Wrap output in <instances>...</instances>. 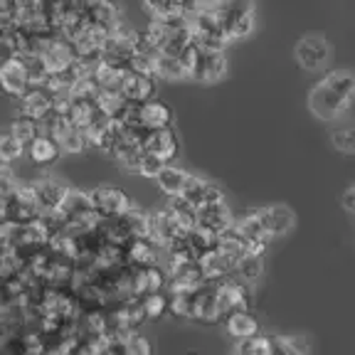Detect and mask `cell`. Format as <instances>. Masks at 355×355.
<instances>
[{"label": "cell", "mask_w": 355, "mask_h": 355, "mask_svg": "<svg viewBox=\"0 0 355 355\" xmlns=\"http://www.w3.org/2000/svg\"><path fill=\"white\" fill-rule=\"evenodd\" d=\"M30 89V77H28V69L25 64L20 62V57H12L8 60L6 64L0 67V92L12 99H22V96L28 94Z\"/></svg>", "instance_id": "52a82bcc"}, {"label": "cell", "mask_w": 355, "mask_h": 355, "mask_svg": "<svg viewBox=\"0 0 355 355\" xmlns=\"http://www.w3.org/2000/svg\"><path fill=\"white\" fill-rule=\"evenodd\" d=\"M12 57H15V55H12V50H10V47H8L6 42H0V67L6 64L8 60H12Z\"/></svg>", "instance_id": "bcb514c9"}, {"label": "cell", "mask_w": 355, "mask_h": 355, "mask_svg": "<svg viewBox=\"0 0 355 355\" xmlns=\"http://www.w3.org/2000/svg\"><path fill=\"white\" fill-rule=\"evenodd\" d=\"M225 328L227 333L232 336L234 340H250V338H257L259 336V323L257 318L252 316L250 311H237V313H230L225 318Z\"/></svg>", "instance_id": "d4e9b609"}, {"label": "cell", "mask_w": 355, "mask_h": 355, "mask_svg": "<svg viewBox=\"0 0 355 355\" xmlns=\"http://www.w3.org/2000/svg\"><path fill=\"white\" fill-rule=\"evenodd\" d=\"M168 284H171V291H198L205 284V277L200 272L198 259L171 264V269H168Z\"/></svg>", "instance_id": "7c38bea8"}, {"label": "cell", "mask_w": 355, "mask_h": 355, "mask_svg": "<svg viewBox=\"0 0 355 355\" xmlns=\"http://www.w3.org/2000/svg\"><path fill=\"white\" fill-rule=\"evenodd\" d=\"M188 178H190V173H185L183 168L166 166L161 171V175L155 178V183H158V188H161L168 198H180L185 190V183H188Z\"/></svg>", "instance_id": "f546056e"}, {"label": "cell", "mask_w": 355, "mask_h": 355, "mask_svg": "<svg viewBox=\"0 0 355 355\" xmlns=\"http://www.w3.org/2000/svg\"><path fill=\"white\" fill-rule=\"evenodd\" d=\"M200 272L205 277V282H222V279H230V274H234V264L230 257H225L220 250H210L207 254H202L198 259Z\"/></svg>", "instance_id": "603a6c76"}, {"label": "cell", "mask_w": 355, "mask_h": 355, "mask_svg": "<svg viewBox=\"0 0 355 355\" xmlns=\"http://www.w3.org/2000/svg\"><path fill=\"white\" fill-rule=\"evenodd\" d=\"M141 306H144L146 318H161L168 311V296L166 294H148L141 299Z\"/></svg>", "instance_id": "b9f144b4"}, {"label": "cell", "mask_w": 355, "mask_h": 355, "mask_svg": "<svg viewBox=\"0 0 355 355\" xmlns=\"http://www.w3.org/2000/svg\"><path fill=\"white\" fill-rule=\"evenodd\" d=\"M234 232L239 234V239H242L244 247H247V254H257V257L264 254L266 244H269V237H266V232H264V227H261L257 212L242 217V220L234 225Z\"/></svg>", "instance_id": "5bb4252c"}, {"label": "cell", "mask_w": 355, "mask_h": 355, "mask_svg": "<svg viewBox=\"0 0 355 355\" xmlns=\"http://www.w3.org/2000/svg\"><path fill=\"white\" fill-rule=\"evenodd\" d=\"M333 146L343 153H355V126H343L333 131Z\"/></svg>", "instance_id": "7bdbcfd3"}, {"label": "cell", "mask_w": 355, "mask_h": 355, "mask_svg": "<svg viewBox=\"0 0 355 355\" xmlns=\"http://www.w3.org/2000/svg\"><path fill=\"white\" fill-rule=\"evenodd\" d=\"M257 217H259L261 227H264V232L269 239H277V237L288 234L291 230H294V222H296V215L288 210L286 205L261 207V210H257Z\"/></svg>", "instance_id": "ba28073f"}, {"label": "cell", "mask_w": 355, "mask_h": 355, "mask_svg": "<svg viewBox=\"0 0 355 355\" xmlns=\"http://www.w3.org/2000/svg\"><path fill=\"white\" fill-rule=\"evenodd\" d=\"M144 10L150 15V20H180V17H188L190 3H180V0H148V3H144Z\"/></svg>", "instance_id": "4316f807"}, {"label": "cell", "mask_w": 355, "mask_h": 355, "mask_svg": "<svg viewBox=\"0 0 355 355\" xmlns=\"http://www.w3.org/2000/svg\"><path fill=\"white\" fill-rule=\"evenodd\" d=\"M217 17H220L227 42L247 37L254 30V6L252 3H222V10Z\"/></svg>", "instance_id": "3957f363"}, {"label": "cell", "mask_w": 355, "mask_h": 355, "mask_svg": "<svg viewBox=\"0 0 355 355\" xmlns=\"http://www.w3.org/2000/svg\"><path fill=\"white\" fill-rule=\"evenodd\" d=\"M28 153L37 166H50L52 161H57V155H60L62 150L47 133H40L37 139L28 146Z\"/></svg>", "instance_id": "4dcf8cb0"}, {"label": "cell", "mask_w": 355, "mask_h": 355, "mask_svg": "<svg viewBox=\"0 0 355 355\" xmlns=\"http://www.w3.org/2000/svg\"><path fill=\"white\" fill-rule=\"evenodd\" d=\"M166 212L173 217V222H175L178 230H180L183 234L193 232V230L198 227V207L190 205L188 200H183V198H171V200H168Z\"/></svg>", "instance_id": "484cf974"}, {"label": "cell", "mask_w": 355, "mask_h": 355, "mask_svg": "<svg viewBox=\"0 0 355 355\" xmlns=\"http://www.w3.org/2000/svg\"><path fill=\"white\" fill-rule=\"evenodd\" d=\"M198 227L207 230L210 234L220 237V234H225L227 230L234 227L232 210H230V207L225 205V202H220V205L200 207V210H198Z\"/></svg>", "instance_id": "e0dca14e"}, {"label": "cell", "mask_w": 355, "mask_h": 355, "mask_svg": "<svg viewBox=\"0 0 355 355\" xmlns=\"http://www.w3.org/2000/svg\"><path fill=\"white\" fill-rule=\"evenodd\" d=\"M99 116H101V111H99V106H96V99H74L72 96V104L67 109V119L77 128L87 131Z\"/></svg>", "instance_id": "83f0119b"}, {"label": "cell", "mask_w": 355, "mask_h": 355, "mask_svg": "<svg viewBox=\"0 0 355 355\" xmlns=\"http://www.w3.org/2000/svg\"><path fill=\"white\" fill-rule=\"evenodd\" d=\"M185 239H188V247H190V252H193L195 259H200L202 254H207L210 250H215V244H217L215 234H210L202 227H195L193 232L185 234Z\"/></svg>", "instance_id": "8d00e7d4"}, {"label": "cell", "mask_w": 355, "mask_h": 355, "mask_svg": "<svg viewBox=\"0 0 355 355\" xmlns=\"http://www.w3.org/2000/svg\"><path fill=\"white\" fill-rule=\"evenodd\" d=\"M215 250H220L225 257H230L232 261H239L244 254H247V247H244V242L239 239V234L232 230H227L225 234H220L217 237V244H215Z\"/></svg>", "instance_id": "d590c367"}, {"label": "cell", "mask_w": 355, "mask_h": 355, "mask_svg": "<svg viewBox=\"0 0 355 355\" xmlns=\"http://www.w3.org/2000/svg\"><path fill=\"white\" fill-rule=\"evenodd\" d=\"M217 284V304H220L222 318H227L230 313H237V311L250 309V291H247V284L234 282V279H222Z\"/></svg>", "instance_id": "8992f818"}, {"label": "cell", "mask_w": 355, "mask_h": 355, "mask_svg": "<svg viewBox=\"0 0 355 355\" xmlns=\"http://www.w3.org/2000/svg\"><path fill=\"white\" fill-rule=\"evenodd\" d=\"M33 190H35V198H37V205H40V210H42V215H55L69 188H67L64 183H60L57 178H37L33 183Z\"/></svg>", "instance_id": "9a60e30c"}, {"label": "cell", "mask_w": 355, "mask_h": 355, "mask_svg": "<svg viewBox=\"0 0 355 355\" xmlns=\"http://www.w3.org/2000/svg\"><path fill=\"white\" fill-rule=\"evenodd\" d=\"M195 291H171L168 296V311L175 318H193Z\"/></svg>", "instance_id": "e575fe53"}, {"label": "cell", "mask_w": 355, "mask_h": 355, "mask_svg": "<svg viewBox=\"0 0 355 355\" xmlns=\"http://www.w3.org/2000/svg\"><path fill=\"white\" fill-rule=\"evenodd\" d=\"M355 99V74L350 72H331L311 89L309 106L323 121L343 116Z\"/></svg>", "instance_id": "6da1fadb"}, {"label": "cell", "mask_w": 355, "mask_h": 355, "mask_svg": "<svg viewBox=\"0 0 355 355\" xmlns=\"http://www.w3.org/2000/svg\"><path fill=\"white\" fill-rule=\"evenodd\" d=\"M104 355H126V353H123L121 343H109V345H106V350H104Z\"/></svg>", "instance_id": "7dc6e473"}, {"label": "cell", "mask_w": 355, "mask_h": 355, "mask_svg": "<svg viewBox=\"0 0 355 355\" xmlns=\"http://www.w3.org/2000/svg\"><path fill=\"white\" fill-rule=\"evenodd\" d=\"M40 128H42V133H47L64 153H82V150L87 148V136H84V131L74 126L64 114H55V111H52L50 116L40 123Z\"/></svg>", "instance_id": "7a4b0ae2"}, {"label": "cell", "mask_w": 355, "mask_h": 355, "mask_svg": "<svg viewBox=\"0 0 355 355\" xmlns=\"http://www.w3.org/2000/svg\"><path fill=\"white\" fill-rule=\"evenodd\" d=\"M155 79H163V82H180V79H188L185 67L178 62V57L158 55L155 60Z\"/></svg>", "instance_id": "1f68e13d"}, {"label": "cell", "mask_w": 355, "mask_h": 355, "mask_svg": "<svg viewBox=\"0 0 355 355\" xmlns=\"http://www.w3.org/2000/svg\"><path fill=\"white\" fill-rule=\"evenodd\" d=\"M166 168V163L163 161H158L155 155H150V153H144L141 155V163H139V175H144V178H150V180H155V178L161 175V171Z\"/></svg>", "instance_id": "ee69618b"}, {"label": "cell", "mask_w": 355, "mask_h": 355, "mask_svg": "<svg viewBox=\"0 0 355 355\" xmlns=\"http://www.w3.org/2000/svg\"><path fill=\"white\" fill-rule=\"evenodd\" d=\"M272 353L269 355H306V345L299 338H284V336H269Z\"/></svg>", "instance_id": "74e56055"}, {"label": "cell", "mask_w": 355, "mask_h": 355, "mask_svg": "<svg viewBox=\"0 0 355 355\" xmlns=\"http://www.w3.org/2000/svg\"><path fill=\"white\" fill-rule=\"evenodd\" d=\"M296 60L304 69L313 72V69H321L328 60V42L323 35H306L299 44H296Z\"/></svg>", "instance_id": "8fae6325"}, {"label": "cell", "mask_w": 355, "mask_h": 355, "mask_svg": "<svg viewBox=\"0 0 355 355\" xmlns=\"http://www.w3.org/2000/svg\"><path fill=\"white\" fill-rule=\"evenodd\" d=\"M343 207L350 212V215H355V185H350V188L343 193Z\"/></svg>", "instance_id": "f6af8a7d"}, {"label": "cell", "mask_w": 355, "mask_h": 355, "mask_svg": "<svg viewBox=\"0 0 355 355\" xmlns=\"http://www.w3.org/2000/svg\"><path fill=\"white\" fill-rule=\"evenodd\" d=\"M139 123L144 131H163L171 128L173 109L161 99H150L146 104H139Z\"/></svg>", "instance_id": "ac0fdd59"}, {"label": "cell", "mask_w": 355, "mask_h": 355, "mask_svg": "<svg viewBox=\"0 0 355 355\" xmlns=\"http://www.w3.org/2000/svg\"><path fill=\"white\" fill-rule=\"evenodd\" d=\"M12 136V139H17L22 146H30L35 139H37L40 133H42V128H40V123L37 121H33V119H28V116H15L12 119V123H10V131H8Z\"/></svg>", "instance_id": "d6a6232c"}, {"label": "cell", "mask_w": 355, "mask_h": 355, "mask_svg": "<svg viewBox=\"0 0 355 355\" xmlns=\"http://www.w3.org/2000/svg\"><path fill=\"white\" fill-rule=\"evenodd\" d=\"M22 153H25V146H22L20 141L12 139L10 133H0V163L10 166Z\"/></svg>", "instance_id": "ab89813d"}, {"label": "cell", "mask_w": 355, "mask_h": 355, "mask_svg": "<svg viewBox=\"0 0 355 355\" xmlns=\"http://www.w3.org/2000/svg\"><path fill=\"white\" fill-rule=\"evenodd\" d=\"M119 94H121L128 104H146V101L155 99V79L148 77V74H139L128 69V72L123 74Z\"/></svg>", "instance_id": "4fadbf2b"}, {"label": "cell", "mask_w": 355, "mask_h": 355, "mask_svg": "<svg viewBox=\"0 0 355 355\" xmlns=\"http://www.w3.org/2000/svg\"><path fill=\"white\" fill-rule=\"evenodd\" d=\"M116 131H119V123L111 121L109 116L101 114V116L84 131L87 146H94V148H99V150H111V146L116 141Z\"/></svg>", "instance_id": "cb8c5ba5"}, {"label": "cell", "mask_w": 355, "mask_h": 355, "mask_svg": "<svg viewBox=\"0 0 355 355\" xmlns=\"http://www.w3.org/2000/svg\"><path fill=\"white\" fill-rule=\"evenodd\" d=\"M183 200H188L190 205H195L200 210V207H207V205H220V202H225V193H222L217 185L207 183V180H202V178H195L190 175L188 183H185V190L183 195H180Z\"/></svg>", "instance_id": "2e32d148"}, {"label": "cell", "mask_w": 355, "mask_h": 355, "mask_svg": "<svg viewBox=\"0 0 355 355\" xmlns=\"http://www.w3.org/2000/svg\"><path fill=\"white\" fill-rule=\"evenodd\" d=\"M180 234L183 232L178 230V225L173 222V217L168 215L166 210H155L148 215V239L155 247H163V250H166L168 244L175 242Z\"/></svg>", "instance_id": "44dd1931"}, {"label": "cell", "mask_w": 355, "mask_h": 355, "mask_svg": "<svg viewBox=\"0 0 355 355\" xmlns=\"http://www.w3.org/2000/svg\"><path fill=\"white\" fill-rule=\"evenodd\" d=\"M155 247L148 237H136L123 247V259L131 266H148L155 264Z\"/></svg>", "instance_id": "f1b7e54d"}, {"label": "cell", "mask_w": 355, "mask_h": 355, "mask_svg": "<svg viewBox=\"0 0 355 355\" xmlns=\"http://www.w3.org/2000/svg\"><path fill=\"white\" fill-rule=\"evenodd\" d=\"M42 217V210L37 205V198H35L33 183L30 185H17L12 190V195L8 198V215L6 220L15 222V225H33Z\"/></svg>", "instance_id": "5b68a950"}, {"label": "cell", "mask_w": 355, "mask_h": 355, "mask_svg": "<svg viewBox=\"0 0 355 355\" xmlns=\"http://www.w3.org/2000/svg\"><path fill=\"white\" fill-rule=\"evenodd\" d=\"M272 353V343H269V336H257L250 340H239L234 345L232 355H269Z\"/></svg>", "instance_id": "f35d334b"}, {"label": "cell", "mask_w": 355, "mask_h": 355, "mask_svg": "<svg viewBox=\"0 0 355 355\" xmlns=\"http://www.w3.org/2000/svg\"><path fill=\"white\" fill-rule=\"evenodd\" d=\"M121 348L126 355H153V345L141 333H128L126 338H123Z\"/></svg>", "instance_id": "60d3db41"}, {"label": "cell", "mask_w": 355, "mask_h": 355, "mask_svg": "<svg viewBox=\"0 0 355 355\" xmlns=\"http://www.w3.org/2000/svg\"><path fill=\"white\" fill-rule=\"evenodd\" d=\"M227 74V57L225 52H202L200 50L198 62H195L190 79L202 84H215Z\"/></svg>", "instance_id": "30bf717a"}, {"label": "cell", "mask_w": 355, "mask_h": 355, "mask_svg": "<svg viewBox=\"0 0 355 355\" xmlns=\"http://www.w3.org/2000/svg\"><path fill=\"white\" fill-rule=\"evenodd\" d=\"M126 72H128L126 67L109 64V62L99 60L94 67H92V82H94V87H96L99 94H119V89H121V82H123V74Z\"/></svg>", "instance_id": "ffe728a7"}, {"label": "cell", "mask_w": 355, "mask_h": 355, "mask_svg": "<svg viewBox=\"0 0 355 355\" xmlns=\"http://www.w3.org/2000/svg\"><path fill=\"white\" fill-rule=\"evenodd\" d=\"M144 150L150 155H155L158 161H163L166 166H171V161L178 158V136L173 128H163V131H146L144 133Z\"/></svg>", "instance_id": "9c48e42d"}, {"label": "cell", "mask_w": 355, "mask_h": 355, "mask_svg": "<svg viewBox=\"0 0 355 355\" xmlns=\"http://www.w3.org/2000/svg\"><path fill=\"white\" fill-rule=\"evenodd\" d=\"M261 272H264V261H261V257H257V254H244L242 259L234 264V274H237L242 284L257 282V279L261 277Z\"/></svg>", "instance_id": "836d02e7"}, {"label": "cell", "mask_w": 355, "mask_h": 355, "mask_svg": "<svg viewBox=\"0 0 355 355\" xmlns=\"http://www.w3.org/2000/svg\"><path fill=\"white\" fill-rule=\"evenodd\" d=\"M20 101H22V116L33 119L37 123H42L52 114V94L42 87H30L28 94L22 96Z\"/></svg>", "instance_id": "7402d4cb"}, {"label": "cell", "mask_w": 355, "mask_h": 355, "mask_svg": "<svg viewBox=\"0 0 355 355\" xmlns=\"http://www.w3.org/2000/svg\"><path fill=\"white\" fill-rule=\"evenodd\" d=\"M89 202H92V210L101 217V220H119L133 207L131 198L123 193L121 188H114V185H99L89 193Z\"/></svg>", "instance_id": "277c9868"}, {"label": "cell", "mask_w": 355, "mask_h": 355, "mask_svg": "<svg viewBox=\"0 0 355 355\" xmlns=\"http://www.w3.org/2000/svg\"><path fill=\"white\" fill-rule=\"evenodd\" d=\"M193 318L195 321H202V323H215L222 318L220 304H217V284L215 282H205L198 291H195Z\"/></svg>", "instance_id": "d6986e66"}]
</instances>
